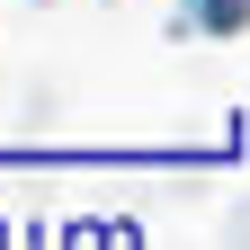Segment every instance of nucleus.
<instances>
[{"label":"nucleus","mask_w":250,"mask_h":250,"mask_svg":"<svg viewBox=\"0 0 250 250\" xmlns=\"http://www.w3.org/2000/svg\"><path fill=\"white\" fill-rule=\"evenodd\" d=\"M206 18H214V27H241V18H250V0H206Z\"/></svg>","instance_id":"obj_1"}]
</instances>
